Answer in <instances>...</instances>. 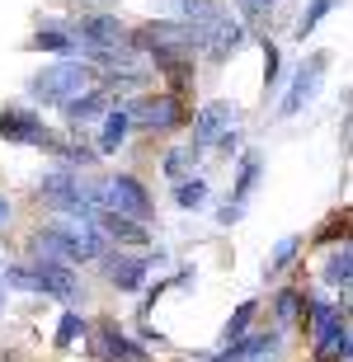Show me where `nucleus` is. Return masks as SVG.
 <instances>
[{
	"label": "nucleus",
	"instance_id": "nucleus-20",
	"mask_svg": "<svg viewBox=\"0 0 353 362\" xmlns=\"http://www.w3.org/2000/svg\"><path fill=\"white\" fill-rule=\"evenodd\" d=\"M250 320H255V301H241V306H236V315L226 320V329H221V349L241 344V339H245V329H250Z\"/></svg>",
	"mask_w": 353,
	"mask_h": 362
},
{
	"label": "nucleus",
	"instance_id": "nucleus-32",
	"mask_svg": "<svg viewBox=\"0 0 353 362\" xmlns=\"http://www.w3.org/2000/svg\"><path fill=\"white\" fill-rule=\"evenodd\" d=\"M0 301H5V273H0Z\"/></svg>",
	"mask_w": 353,
	"mask_h": 362
},
{
	"label": "nucleus",
	"instance_id": "nucleus-24",
	"mask_svg": "<svg viewBox=\"0 0 353 362\" xmlns=\"http://www.w3.org/2000/svg\"><path fill=\"white\" fill-rule=\"evenodd\" d=\"M335 5H340V0H311V5H306V14L297 19V38L306 42V33H311V28L320 24V19H325V14L335 10Z\"/></svg>",
	"mask_w": 353,
	"mask_h": 362
},
{
	"label": "nucleus",
	"instance_id": "nucleus-23",
	"mask_svg": "<svg viewBox=\"0 0 353 362\" xmlns=\"http://www.w3.org/2000/svg\"><path fill=\"white\" fill-rule=\"evenodd\" d=\"M301 250V240L297 235H287V240H278L273 245V255H269V264H264V278H273V273H283L287 264H292V255Z\"/></svg>",
	"mask_w": 353,
	"mask_h": 362
},
{
	"label": "nucleus",
	"instance_id": "nucleus-5",
	"mask_svg": "<svg viewBox=\"0 0 353 362\" xmlns=\"http://www.w3.org/2000/svg\"><path fill=\"white\" fill-rule=\"evenodd\" d=\"M0 136H5V141H19V146L57 151V136L47 132L42 113H28V108H0Z\"/></svg>",
	"mask_w": 353,
	"mask_h": 362
},
{
	"label": "nucleus",
	"instance_id": "nucleus-28",
	"mask_svg": "<svg viewBox=\"0 0 353 362\" xmlns=\"http://www.w3.org/2000/svg\"><path fill=\"white\" fill-rule=\"evenodd\" d=\"M193 156H198V151H184V146L170 151V156H165V175H179V170H184V165H189Z\"/></svg>",
	"mask_w": 353,
	"mask_h": 362
},
{
	"label": "nucleus",
	"instance_id": "nucleus-11",
	"mask_svg": "<svg viewBox=\"0 0 353 362\" xmlns=\"http://www.w3.org/2000/svg\"><path fill=\"white\" fill-rule=\"evenodd\" d=\"M278 349H283V339H278V334H245L241 344L221 349L217 358H207V362H273Z\"/></svg>",
	"mask_w": 353,
	"mask_h": 362
},
{
	"label": "nucleus",
	"instance_id": "nucleus-15",
	"mask_svg": "<svg viewBox=\"0 0 353 362\" xmlns=\"http://www.w3.org/2000/svg\"><path fill=\"white\" fill-rule=\"evenodd\" d=\"M146 269H151V259H127V255H113L109 264H104L109 282H113V287H122V292H132V287H141Z\"/></svg>",
	"mask_w": 353,
	"mask_h": 362
},
{
	"label": "nucleus",
	"instance_id": "nucleus-26",
	"mask_svg": "<svg viewBox=\"0 0 353 362\" xmlns=\"http://www.w3.org/2000/svg\"><path fill=\"white\" fill-rule=\"evenodd\" d=\"M273 310H278V320H297V315H301V292H297V287H287V292H278Z\"/></svg>",
	"mask_w": 353,
	"mask_h": 362
},
{
	"label": "nucleus",
	"instance_id": "nucleus-16",
	"mask_svg": "<svg viewBox=\"0 0 353 362\" xmlns=\"http://www.w3.org/2000/svg\"><path fill=\"white\" fill-rule=\"evenodd\" d=\"M127 127H132V104H113L109 118H104V132H99V156H113L122 146Z\"/></svg>",
	"mask_w": 353,
	"mask_h": 362
},
{
	"label": "nucleus",
	"instance_id": "nucleus-8",
	"mask_svg": "<svg viewBox=\"0 0 353 362\" xmlns=\"http://www.w3.org/2000/svg\"><path fill=\"white\" fill-rule=\"evenodd\" d=\"M122 42H127V28H122L113 14H85L81 19V47L90 57L95 52H118Z\"/></svg>",
	"mask_w": 353,
	"mask_h": 362
},
{
	"label": "nucleus",
	"instance_id": "nucleus-10",
	"mask_svg": "<svg viewBox=\"0 0 353 362\" xmlns=\"http://www.w3.org/2000/svg\"><path fill=\"white\" fill-rule=\"evenodd\" d=\"M241 42H245V28L236 24L231 14H217L212 24H203V47H207V57H212V62H226Z\"/></svg>",
	"mask_w": 353,
	"mask_h": 362
},
{
	"label": "nucleus",
	"instance_id": "nucleus-29",
	"mask_svg": "<svg viewBox=\"0 0 353 362\" xmlns=\"http://www.w3.org/2000/svg\"><path fill=\"white\" fill-rule=\"evenodd\" d=\"M57 151L66 156V165H81V170H85V165H95V151H85V146H57Z\"/></svg>",
	"mask_w": 353,
	"mask_h": 362
},
{
	"label": "nucleus",
	"instance_id": "nucleus-18",
	"mask_svg": "<svg viewBox=\"0 0 353 362\" xmlns=\"http://www.w3.org/2000/svg\"><path fill=\"white\" fill-rule=\"evenodd\" d=\"M325 282L330 287H344V292H353V245L349 250H335V255L325 259Z\"/></svg>",
	"mask_w": 353,
	"mask_h": 362
},
{
	"label": "nucleus",
	"instance_id": "nucleus-2",
	"mask_svg": "<svg viewBox=\"0 0 353 362\" xmlns=\"http://www.w3.org/2000/svg\"><path fill=\"white\" fill-rule=\"evenodd\" d=\"M90 76H95V71L85 66V62H52V66H42L38 76H28V94L42 99V104H62L66 108L71 99H81L85 90H95Z\"/></svg>",
	"mask_w": 353,
	"mask_h": 362
},
{
	"label": "nucleus",
	"instance_id": "nucleus-6",
	"mask_svg": "<svg viewBox=\"0 0 353 362\" xmlns=\"http://www.w3.org/2000/svg\"><path fill=\"white\" fill-rule=\"evenodd\" d=\"M179 122H184V113H179L175 94H146L132 104V127H141V132H170Z\"/></svg>",
	"mask_w": 353,
	"mask_h": 362
},
{
	"label": "nucleus",
	"instance_id": "nucleus-22",
	"mask_svg": "<svg viewBox=\"0 0 353 362\" xmlns=\"http://www.w3.org/2000/svg\"><path fill=\"white\" fill-rule=\"evenodd\" d=\"M85 334H90V325H85L76 310H66V315H62V325H57V349H71V344H81Z\"/></svg>",
	"mask_w": 353,
	"mask_h": 362
},
{
	"label": "nucleus",
	"instance_id": "nucleus-1",
	"mask_svg": "<svg viewBox=\"0 0 353 362\" xmlns=\"http://www.w3.org/2000/svg\"><path fill=\"white\" fill-rule=\"evenodd\" d=\"M33 245H38L47 259H57V264H81V259H99L104 255V235H99V226H90V221H62V226H47L33 235Z\"/></svg>",
	"mask_w": 353,
	"mask_h": 362
},
{
	"label": "nucleus",
	"instance_id": "nucleus-3",
	"mask_svg": "<svg viewBox=\"0 0 353 362\" xmlns=\"http://www.w3.org/2000/svg\"><path fill=\"white\" fill-rule=\"evenodd\" d=\"M5 282L24 287V292H42V296H57V301H76L81 296V278L57 264V259H38V264H14L5 269Z\"/></svg>",
	"mask_w": 353,
	"mask_h": 362
},
{
	"label": "nucleus",
	"instance_id": "nucleus-31",
	"mask_svg": "<svg viewBox=\"0 0 353 362\" xmlns=\"http://www.w3.org/2000/svg\"><path fill=\"white\" fill-rule=\"evenodd\" d=\"M5 221H10V198L0 193V226H5Z\"/></svg>",
	"mask_w": 353,
	"mask_h": 362
},
{
	"label": "nucleus",
	"instance_id": "nucleus-21",
	"mask_svg": "<svg viewBox=\"0 0 353 362\" xmlns=\"http://www.w3.org/2000/svg\"><path fill=\"white\" fill-rule=\"evenodd\" d=\"M175 202L184 207V212L207 207V184H203V179H179V184H175Z\"/></svg>",
	"mask_w": 353,
	"mask_h": 362
},
{
	"label": "nucleus",
	"instance_id": "nucleus-27",
	"mask_svg": "<svg viewBox=\"0 0 353 362\" xmlns=\"http://www.w3.org/2000/svg\"><path fill=\"white\" fill-rule=\"evenodd\" d=\"M278 81H283V76H278V47L264 42V90H273Z\"/></svg>",
	"mask_w": 353,
	"mask_h": 362
},
{
	"label": "nucleus",
	"instance_id": "nucleus-30",
	"mask_svg": "<svg viewBox=\"0 0 353 362\" xmlns=\"http://www.w3.org/2000/svg\"><path fill=\"white\" fill-rule=\"evenodd\" d=\"M269 5H273V0H241L245 14H259V10H269Z\"/></svg>",
	"mask_w": 353,
	"mask_h": 362
},
{
	"label": "nucleus",
	"instance_id": "nucleus-14",
	"mask_svg": "<svg viewBox=\"0 0 353 362\" xmlns=\"http://www.w3.org/2000/svg\"><path fill=\"white\" fill-rule=\"evenodd\" d=\"M104 108H109V90H104V85H95V90H85L81 99H71V104L62 108V113H66L71 127H81V122H95L99 113H104Z\"/></svg>",
	"mask_w": 353,
	"mask_h": 362
},
{
	"label": "nucleus",
	"instance_id": "nucleus-9",
	"mask_svg": "<svg viewBox=\"0 0 353 362\" xmlns=\"http://www.w3.org/2000/svg\"><path fill=\"white\" fill-rule=\"evenodd\" d=\"M320 71H325V52H316L311 62H301L297 81H292V90L283 94V104H278V118H292V113H301V108L316 99V90H320Z\"/></svg>",
	"mask_w": 353,
	"mask_h": 362
},
{
	"label": "nucleus",
	"instance_id": "nucleus-13",
	"mask_svg": "<svg viewBox=\"0 0 353 362\" xmlns=\"http://www.w3.org/2000/svg\"><path fill=\"white\" fill-rule=\"evenodd\" d=\"M259 170H264V160H259L255 151H245V160H241V175H236V202L231 207H221V226H231L236 216L245 212V202L255 198V184H259Z\"/></svg>",
	"mask_w": 353,
	"mask_h": 362
},
{
	"label": "nucleus",
	"instance_id": "nucleus-17",
	"mask_svg": "<svg viewBox=\"0 0 353 362\" xmlns=\"http://www.w3.org/2000/svg\"><path fill=\"white\" fill-rule=\"evenodd\" d=\"M99 230H109L113 240H127V245H146V226L141 221H132V216H118V212H99L95 221Z\"/></svg>",
	"mask_w": 353,
	"mask_h": 362
},
{
	"label": "nucleus",
	"instance_id": "nucleus-4",
	"mask_svg": "<svg viewBox=\"0 0 353 362\" xmlns=\"http://www.w3.org/2000/svg\"><path fill=\"white\" fill-rule=\"evenodd\" d=\"M95 193H99V207H104V212L132 216V221H146V216H151V193L137 184L132 175H113L109 184L95 188Z\"/></svg>",
	"mask_w": 353,
	"mask_h": 362
},
{
	"label": "nucleus",
	"instance_id": "nucleus-12",
	"mask_svg": "<svg viewBox=\"0 0 353 362\" xmlns=\"http://www.w3.org/2000/svg\"><path fill=\"white\" fill-rule=\"evenodd\" d=\"M95 349H99L104 362H146V353L137 349L118 325H99V329H95Z\"/></svg>",
	"mask_w": 353,
	"mask_h": 362
},
{
	"label": "nucleus",
	"instance_id": "nucleus-19",
	"mask_svg": "<svg viewBox=\"0 0 353 362\" xmlns=\"http://www.w3.org/2000/svg\"><path fill=\"white\" fill-rule=\"evenodd\" d=\"M28 47H38V52H81V38H71V33H62V28H38L33 38H28Z\"/></svg>",
	"mask_w": 353,
	"mask_h": 362
},
{
	"label": "nucleus",
	"instance_id": "nucleus-7",
	"mask_svg": "<svg viewBox=\"0 0 353 362\" xmlns=\"http://www.w3.org/2000/svg\"><path fill=\"white\" fill-rule=\"evenodd\" d=\"M236 113L241 108L236 104H207L203 113H198V122H193V146H221L226 136L236 132Z\"/></svg>",
	"mask_w": 353,
	"mask_h": 362
},
{
	"label": "nucleus",
	"instance_id": "nucleus-25",
	"mask_svg": "<svg viewBox=\"0 0 353 362\" xmlns=\"http://www.w3.org/2000/svg\"><path fill=\"white\" fill-rule=\"evenodd\" d=\"M175 5H179V14H184L189 24H212V19L221 14V10H212L207 0H175Z\"/></svg>",
	"mask_w": 353,
	"mask_h": 362
}]
</instances>
